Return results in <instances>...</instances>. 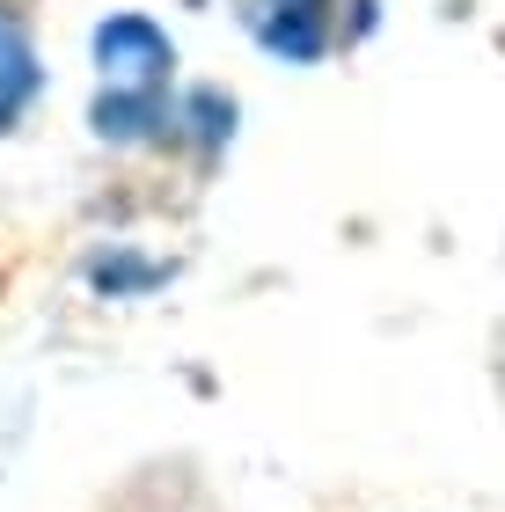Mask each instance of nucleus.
<instances>
[{
	"instance_id": "obj_1",
	"label": "nucleus",
	"mask_w": 505,
	"mask_h": 512,
	"mask_svg": "<svg viewBox=\"0 0 505 512\" xmlns=\"http://www.w3.org/2000/svg\"><path fill=\"white\" fill-rule=\"evenodd\" d=\"M88 52H96V74L110 81V96H169V66L176 44L154 30L147 15H110L88 30Z\"/></svg>"
},
{
	"instance_id": "obj_2",
	"label": "nucleus",
	"mask_w": 505,
	"mask_h": 512,
	"mask_svg": "<svg viewBox=\"0 0 505 512\" xmlns=\"http://www.w3.org/2000/svg\"><path fill=\"white\" fill-rule=\"evenodd\" d=\"M242 22L271 59H293V66H315L344 44L337 0H242Z\"/></svg>"
},
{
	"instance_id": "obj_3",
	"label": "nucleus",
	"mask_w": 505,
	"mask_h": 512,
	"mask_svg": "<svg viewBox=\"0 0 505 512\" xmlns=\"http://www.w3.org/2000/svg\"><path fill=\"white\" fill-rule=\"evenodd\" d=\"M37 88H44V66H37L30 15L15 0H0V132H15V118L37 103Z\"/></svg>"
},
{
	"instance_id": "obj_4",
	"label": "nucleus",
	"mask_w": 505,
	"mask_h": 512,
	"mask_svg": "<svg viewBox=\"0 0 505 512\" xmlns=\"http://www.w3.org/2000/svg\"><path fill=\"white\" fill-rule=\"evenodd\" d=\"M169 96H103L96 110H88V125H96L103 139H118V147H132V139H154L169 125Z\"/></svg>"
},
{
	"instance_id": "obj_5",
	"label": "nucleus",
	"mask_w": 505,
	"mask_h": 512,
	"mask_svg": "<svg viewBox=\"0 0 505 512\" xmlns=\"http://www.w3.org/2000/svg\"><path fill=\"white\" fill-rule=\"evenodd\" d=\"M88 271H96V286H110V293H125V286H154V278H162V264H125V256H118V264H88Z\"/></svg>"
}]
</instances>
